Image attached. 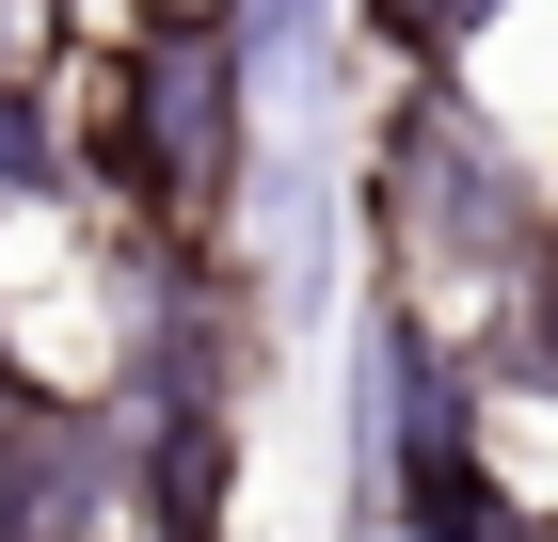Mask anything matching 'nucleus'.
<instances>
[{"instance_id": "obj_5", "label": "nucleus", "mask_w": 558, "mask_h": 542, "mask_svg": "<svg viewBox=\"0 0 558 542\" xmlns=\"http://www.w3.org/2000/svg\"><path fill=\"white\" fill-rule=\"evenodd\" d=\"M223 16H240L256 64H303V48H319V0H223Z\"/></svg>"}, {"instance_id": "obj_1", "label": "nucleus", "mask_w": 558, "mask_h": 542, "mask_svg": "<svg viewBox=\"0 0 558 542\" xmlns=\"http://www.w3.org/2000/svg\"><path fill=\"white\" fill-rule=\"evenodd\" d=\"M367 224H384V272L399 288H430V303H495L526 288V272H558V208L511 176V144L463 112V96L430 81L415 112L384 128V176H367Z\"/></svg>"}, {"instance_id": "obj_3", "label": "nucleus", "mask_w": 558, "mask_h": 542, "mask_svg": "<svg viewBox=\"0 0 558 542\" xmlns=\"http://www.w3.org/2000/svg\"><path fill=\"white\" fill-rule=\"evenodd\" d=\"M351 16H367L399 64H430V81H447V64H463V33H478V0H351Z\"/></svg>"}, {"instance_id": "obj_7", "label": "nucleus", "mask_w": 558, "mask_h": 542, "mask_svg": "<svg viewBox=\"0 0 558 542\" xmlns=\"http://www.w3.org/2000/svg\"><path fill=\"white\" fill-rule=\"evenodd\" d=\"M16 399H33V383H16V368H0V415H16Z\"/></svg>"}, {"instance_id": "obj_6", "label": "nucleus", "mask_w": 558, "mask_h": 542, "mask_svg": "<svg viewBox=\"0 0 558 542\" xmlns=\"http://www.w3.org/2000/svg\"><path fill=\"white\" fill-rule=\"evenodd\" d=\"M48 64V0H0V81H33Z\"/></svg>"}, {"instance_id": "obj_2", "label": "nucleus", "mask_w": 558, "mask_h": 542, "mask_svg": "<svg viewBox=\"0 0 558 542\" xmlns=\"http://www.w3.org/2000/svg\"><path fill=\"white\" fill-rule=\"evenodd\" d=\"M240 96H256V48L223 0H175V16H129V48L81 81V160L144 208H223L240 176Z\"/></svg>"}, {"instance_id": "obj_4", "label": "nucleus", "mask_w": 558, "mask_h": 542, "mask_svg": "<svg viewBox=\"0 0 558 542\" xmlns=\"http://www.w3.org/2000/svg\"><path fill=\"white\" fill-rule=\"evenodd\" d=\"M64 144H48V112H33V81H0V192H64Z\"/></svg>"}]
</instances>
